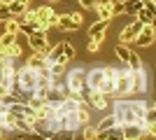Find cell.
<instances>
[{
  "instance_id": "8fae6325",
  "label": "cell",
  "mask_w": 156,
  "mask_h": 140,
  "mask_svg": "<svg viewBox=\"0 0 156 140\" xmlns=\"http://www.w3.org/2000/svg\"><path fill=\"white\" fill-rule=\"evenodd\" d=\"M65 96H68L65 87H58V84H51V87L44 91V100H47V103H49L51 107H58L61 103H63Z\"/></svg>"
},
{
  "instance_id": "9c48e42d",
  "label": "cell",
  "mask_w": 156,
  "mask_h": 140,
  "mask_svg": "<svg viewBox=\"0 0 156 140\" xmlns=\"http://www.w3.org/2000/svg\"><path fill=\"white\" fill-rule=\"evenodd\" d=\"M147 89H149V77H147V70H144V68L130 70V93H144Z\"/></svg>"
},
{
  "instance_id": "5b68a950",
  "label": "cell",
  "mask_w": 156,
  "mask_h": 140,
  "mask_svg": "<svg viewBox=\"0 0 156 140\" xmlns=\"http://www.w3.org/2000/svg\"><path fill=\"white\" fill-rule=\"evenodd\" d=\"M105 80H107V66H96V68H91V70L86 73L84 89H86V91H100V93H103Z\"/></svg>"
},
{
  "instance_id": "7402d4cb",
  "label": "cell",
  "mask_w": 156,
  "mask_h": 140,
  "mask_svg": "<svg viewBox=\"0 0 156 140\" xmlns=\"http://www.w3.org/2000/svg\"><path fill=\"white\" fill-rule=\"evenodd\" d=\"M93 9L98 12V16H100L103 21H110L112 16H114V14H112V9H110V5H98V2H96V5H93Z\"/></svg>"
},
{
  "instance_id": "4fadbf2b",
  "label": "cell",
  "mask_w": 156,
  "mask_h": 140,
  "mask_svg": "<svg viewBox=\"0 0 156 140\" xmlns=\"http://www.w3.org/2000/svg\"><path fill=\"white\" fill-rule=\"evenodd\" d=\"M86 96V100H89V105L91 107H96V110H105V107H110V103H107V96L105 93H100V91H82Z\"/></svg>"
},
{
  "instance_id": "cb8c5ba5",
  "label": "cell",
  "mask_w": 156,
  "mask_h": 140,
  "mask_svg": "<svg viewBox=\"0 0 156 140\" xmlns=\"http://www.w3.org/2000/svg\"><path fill=\"white\" fill-rule=\"evenodd\" d=\"M79 133H82V138L91 140V138H98V128H96V126H89V124H84V126L79 128Z\"/></svg>"
},
{
  "instance_id": "d6986e66",
  "label": "cell",
  "mask_w": 156,
  "mask_h": 140,
  "mask_svg": "<svg viewBox=\"0 0 156 140\" xmlns=\"http://www.w3.org/2000/svg\"><path fill=\"white\" fill-rule=\"evenodd\" d=\"M26 66H30V68H35V70H37V68L47 66V56H44V54H40V52H33V56L28 59Z\"/></svg>"
},
{
  "instance_id": "3957f363",
  "label": "cell",
  "mask_w": 156,
  "mask_h": 140,
  "mask_svg": "<svg viewBox=\"0 0 156 140\" xmlns=\"http://www.w3.org/2000/svg\"><path fill=\"white\" fill-rule=\"evenodd\" d=\"M75 59V47L70 42H58L56 47H49V52H47V66L49 63H70Z\"/></svg>"
},
{
  "instance_id": "4dcf8cb0",
  "label": "cell",
  "mask_w": 156,
  "mask_h": 140,
  "mask_svg": "<svg viewBox=\"0 0 156 140\" xmlns=\"http://www.w3.org/2000/svg\"><path fill=\"white\" fill-rule=\"evenodd\" d=\"M47 2H49V5H54V2H58V0H47Z\"/></svg>"
},
{
  "instance_id": "d4e9b609",
  "label": "cell",
  "mask_w": 156,
  "mask_h": 140,
  "mask_svg": "<svg viewBox=\"0 0 156 140\" xmlns=\"http://www.w3.org/2000/svg\"><path fill=\"white\" fill-rule=\"evenodd\" d=\"M144 124H156V107L151 103L144 107Z\"/></svg>"
},
{
  "instance_id": "e0dca14e",
  "label": "cell",
  "mask_w": 156,
  "mask_h": 140,
  "mask_svg": "<svg viewBox=\"0 0 156 140\" xmlns=\"http://www.w3.org/2000/svg\"><path fill=\"white\" fill-rule=\"evenodd\" d=\"M54 14V9L49 5H42V7H37L35 9V16H37V21H40V28L42 31H49V26H47V21H49V16Z\"/></svg>"
},
{
  "instance_id": "83f0119b",
  "label": "cell",
  "mask_w": 156,
  "mask_h": 140,
  "mask_svg": "<svg viewBox=\"0 0 156 140\" xmlns=\"http://www.w3.org/2000/svg\"><path fill=\"white\" fill-rule=\"evenodd\" d=\"M142 7H144V9H149V12H154V14H156V2H154V0H142Z\"/></svg>"
},
{
  "instance_id": "484cf974",
  "label": "cell",
  "mask_w": 156,
  "mask_h": 140,
  "mask_svg": "<svg viewBox=\"0 0 156 140\" xmlns=\"http://www.w3.org/2000/svg\"><path fill=\"white\" fill-rule=\"evenodd\" d=\"M126 66L130 68V70H137V68H142V61L137 59V54L130 49V56H128V61H126Z\"/></svg>"
},
{
  "instance_id": "6da1fadb",
  "label": "cell",
  "mask_w": 156,
  "mask_h": 140,
  "mask_svg": "<svg viewBox=\"0 0 156 140\" xmlns=\"http://www.w3.org/2000/svg\"><path fill=\"white\" fill-rule=\"evenodd\" d=\"M149 105V100H137V98H117L112 103V119L117 126L126 124H137L144 126V107Z\"/></svg>"
},
{
  "instance_id": "44dd1931",
  "label": "cell",
  "mask_w": 156,
  "mask_h": 140,
  "mask_svg": "<svg viewBox=\"0 0 156 140\" xmlns=\"http://www.w3.org/2000/svg\"><path fill=\"white\" fill-rule=\"evenodd\" d=\"M21 54H23V49H21V45L16 40H14L9 47H5V56H9V59H19Z\"/></svg>"
},
{
  "instance_id": "30bf717a",
  "label": "cell",
  "mask_w": 156,
  "mask_h": 140,
  "mask_svg": "<svg viewBox=\"0 0 156 140\" xmlns=\"http://www.w3.org/2000/svg\"><path fill=\"white\" fill-rule=\"evenodd\" d=\"M33 133L40 135V138H54V131L49 126V117H42V114H35V119L30 121Z\"/></svg>"
},
{
  "instance_id": "f546056e",
  "label": "cell",
  "mask_w": 156,
  "mask_h": 140,
  "mask_svg": "<svg viewBox=\"0 0 156 140\" xmlns=\"http://www.w3.org/2000/svg\"><path fill=\"white\" fill-rule=\"evenodd\" d=\"M79 5H82V7H86V9H93L96 0H79Z\"/></svg>"
},
{
  "instance_id": "8992f818",
  "label": "cell",
  "mask_w": 156,
  "mask_h": 140,
  "mask_svg": "<svg viewBox=\"0 0 156 140\" xmlns=\"http://www.w3.org/2000/svg\"><path fill=\"white\" fill-rule=\"evenodd\" d=\"M130 93V68H114V93L117 98H124Z\"/></svg>"
},
{
  "instance_id": "ffe728a7",
  "label": "cell",
  "mask_w": 156,
  "mask_h": 140,
  "mask_svg": "<svg viewBox=\"0 0 156 140\" xmlns=\"http://www.w3.org/2000/svg\"><path fill=\"white\" fill-rule=\"evenodd\" d=\"M135 16H137V21H140L142 26H147V23H154V16H156V14H154V12H149V9H144V7H142V9H140V12H137Z\"/></svg>"
},
{
  "instance_id": "7a4b0ae2",
  "label": "cell",
  "mask_w": 156,
  "mask_h": 140,
  "mask_svg": "<svg viewBox=\"0 0 156 140\" xmlns=\"http://www.w3.org/2000/svg\"><path fill=\"white\" fill-rule=\"evenodd\" d=\"M35 89H37V70L30 68V66L19 68V70L14 73V91L23 93L28 98L30 93H35Z\"/></svg>"
},
{
  "instance_id": "4316f807",
  "label": "cell",
  "mask_w": 156,
  "mask_h": 140,
  "mask_svg": "<svg viewBox=\"0 0 156 140\" xmlns=\"http://www.w3.org/2000/svg\"><path fill=\"white\" fill-rule=\"evenodd\" d=\"M110 9H112V14H114V16H119V14H124V2H121V0H112Z\"/></svg>"
},
{
  "instance_id": "f1b7e54d",
  "label": "cell",
  "mask_w": 156,
  "mask_h": 140,
  "mask_svg": "<svg viewBox=\"0 0 156 140\" xmlns=\"http://www.w3.org/2000/svg\"><path fill=\"white\" fill-rule=\"evenodd\" d=\"M98 49H100V42H96V40H89V52H91V54H96Z\"/></svg>"
},
{
  "instance_id": "2e32d148",
  "label": "cell",
  "mask_w": 156,
  "mask_h": 140,
  "mask_svg": "<svg viewBox=\"0 0 156 140\" xmlns=\"http://www.w3.org/2000/svg\"><path fill=\"white\" fill-rule=\"evenodd\" d=\"M107 23H110V21H103V19L96 21V23L89 28V38L96 40V42H103L105 40V28H107Z\"/></svg>"
},
{
  "instance_id": "603a6c76",
  "label": "cell",
  "mask_w": 156,
  "mask_h": 140,
  "mask_svg": "<svg viewBox=\"0 0 156 140\" xmlns=\"http://www.w3.org/2000/svg\"><path fill=\"white\" fill-rule=\"evenodd\" d=\"M114 52H117V56H119V61H121V63H126V61H128V56H130V49H128V45H126V42H119Z\"/></svg>"
},
{
  "instance_id": "277c9868",
  "label": "cell",
  "mask_w": 156,
  "mask_h": 140,
  "mask_svg": "<svg viewBox=\"0 0 156 140\" xmlns=\"http://www.w3.org/2000/svg\"><path fill=\"white\" fill-rule=\"evenodd\" d=\"M65 91L68 93H82L84 91V84H86V70L84 68H72L65 73Z\"/></svg>"
},
{
  "instance_id": "52a82bcc",
  "label": "cell",
  "mask_w": 156,
  "mask_h": 140,
  "mask_svg": "<svg viewBox=\"0 0 156 140\" xmlns=\"http://www.w3.org/2000/svg\"><path fill=\"white\" fill-rule=\"evenodd\" d=\"M28 38V47H30L33 52H40V54H44L47 56V52H49V38H47V31H33V33H28L26 35Z\"/></svg>"
},
{
  "instance_id": "ba28073f",
  "label": "cell",
  "mask_w": 156,
  "mask_h": 140,
  "mask_svg": "<svg viewBox=\"0 0 156 140\" xmlns=\"http://www.w3.org/2000/svg\"><path fill=\"white\" fill-rule=\"evenodd\" d=\"M82 21H84L82 12H65V14H58V26L56 28H61V31H79Z\"/></svg>"
},
{
  "instance_id": "5bb4252c",
  "label": "cell",
  "mask_w": 156,
  "mask_h": 140,
  "mask_svg": "<svg viewBox=\"0 0 156 140\" xmlns=\"http://www.w3.org/2000/svg\"><path fill=\"white\" fill-rule=\"evenodd\" d=\"M140 28H142V23H140L137 19L133 21V23H128V26L119 33V42H126V45H128V42H133V40H135V35L140 33Z\"/></svg>"
},
{
  "instance_id": "ac0fdd59",
  "label": "cell",
  "mask_w": 156,
  "mask_h": 140,
  "mask_svg": "<svg viewBox=\"0 0 156 140\" xmlns=\"http://www.w3.org/2000/svg\"><path fill=\"white\" fill-rule=\"evenodd\" d=\"M98 138H105V140H124V138H121V126L112 124V126H107V128H100V131H98Z\"/></svg>"
},
{
  "instance_id": "9a60e30c",
  "label": "cell",
  "mask_w": 156,
  "mask_h": 140,
  "mask_svg": "<svg viewBox=\"0 0 156 140\" xmlns=\"http://www.w3.org/2000/svg\"><path fill=\"white\" fill-rule=\"evenodd\" d=\"M26 9H28V0H9L7 2V14L14 16V19H19Z\"/></svg>"
},
{
  "instance_id": "7c38bea8",
  "label": "cell",
  "mask_w": 156,
  "mask_h": 140,
  "mask_svg": "<svg viewBox=\"0 0 156 140\" xmlns=\"http://www.w3.org/2000/svg\"><path fill=\"white\" fill-rule=\"evenodd\" d=\"M135 42L137 47H149V45H154V23H147V26H142L140 28V33L135 35Z\"/></svg>"
}]
</instances>
